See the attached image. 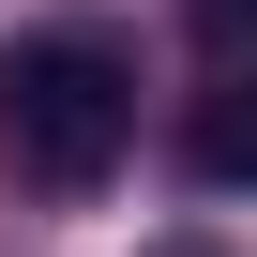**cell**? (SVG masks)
<instances>
[{
	"label": "cell",
	"mask_w": 257,
	"mask_h": 257,
	"mask_svg": "<svg viewBox=\"0 0 257 257\" xmlns=\"http://www.w3.org/2000/svg\"><path fill=\"white\" fill-rule=\"evenodd\" d=\"M0 152H16V182H46V197H91L121 152H137V61L106 31H31L0 61Z\"/></svg>",
	"instance_id": "6da1fadb"
},
{
	"label": "cell",
	"mask_w": 257,
	"mask_h": 257,
	"mask_svg": "<svg viewBox=\"0 0 257 257\" xmlns=\"http://www.w3.org/2000/svg\"><path fill=\"white\" fill-rule=\"evenodd\" d=\"M242 76H212V106H197V182H242Z\"/></svg>",
	"instance_id": "7a4b0ae2"
},
{
	"label": "cell",
	"mask_w": 257,
	"mask_h": 257,
	"mask_svg": "<svg viewBox=\"0 0 257 257\" xmlns=\"http://www.w3.org/2000/svg\"><path fill=\"white\" fill-rule=\"evenodd\" d=\"M197 16V46H212V76H242V31H257V0H182Z\"/></svg>",
	"instance_id": "3957f363"
},
{
	"label": "cell",
	"mask_w": 257,
	"mask_h": 257,
	"mask_svg": "<svg viewBox=\"0 0 257 257\" xmlns=\"http://www.w3.org/2000/svg\"><path fill=\"white\" fill-rule=\"evenodd\" d=\"M167 257H212V242H167Z\"/></svg>",
	"instance_id": "277c9868"
}]
</instances>
